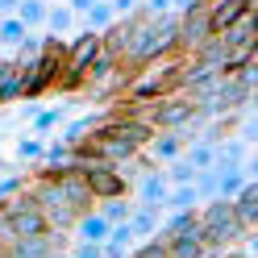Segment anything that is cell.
<instances>
[{
    "mask_svg": "<svg viewBox=\"0 0 258 258\" xmlns=\"http://www.w3.org/2000/svg\"><path fill=\"white\" fill-rule=\"evenodd\" d=\"M179 75H183V58H158L150 62V67H142L134 71V79L125 84V100L129 104H154V100H163V96H175L179 92Z\"/></svg>",
    "mask_w": 258,
    "mask_h": 258,
    "instance_id": "obj_1",
    "label": "cell"
},
{
    "mask_svg": "<svg viewBox=\"0 0 258 258\" xmlns=\"http://www.w3.org/2000/svg\"><path fill=\"white\" fill-rule=\"evenodd\" d=\"M191 117H196V108H191V100L179 96V92L163 96V100H154V104L142 108V121H146L150 129H167V134H171V129H183Z\"/></svg>",
    "mask_w": 258,
    "mask_h": 258,
    "instance_id": "obj_2",
    "label": "cell"
},
{
    "mask_svg": "<svg viewBox=\"0 0 258 258\" xmlns=\"http://www.w3.org/2000/svg\"><path fill=\"white\" fill-rule=\"evenodd\" d=\"M84 183H88V191L96 196V204H104V200H121L125 196V175L112 167V163H96L92 171H84Z\"/></svg>",
    "mask_w": 258,
    "mask_h": 258,
    "instance_id": "obj_3",
    "label": "cell"
},
{
    "mask_svg": "<svg viewBox=\"0 0 258 258\" xmlns=\"http://www.w3.org/2000/svg\"><path fill=\"white\" fill-rule=\"evenodd\" d=\"M175 17H179V38H175V54H191V50H200V46L213 38L204 9H187V13H175Z\"/></svg>",
    "mask_w": 258,
    "mask_h": 258,
    "instance_id": "obj_4",
    "label": "cell"
},
{
    "mask_svg": "<svg viewBox=\"0 0 258 258\" xmlns=\"http://www.w3.org/2000/svg\"><path fill=\"white\" fill-rule=\"evenodd\" d=\"M250 88L241 84V79H233V75H221L217 79V88H213V100H217V112L225 117V112H241V108H250Z\"/></svg>",
    "mask_w": 258,
    "mask_h": 258,
    "instance_id": "obj_5",
    "label": "cell"
},
{
    "mask_svg": "<svg viewBox=\"0 0 258 258\" xmlns=\"http://www.w3.org/2000/svg\"><path fill=\"white\" fill-rule=\"evenodd\" d=\"M246 13H254V0H217L204 17H208V29H213V38H217V34H225L233 21H241Z\"/></svg>",
    "mask_w": 258,
    "mask_h": 258,
    "instance_id": "obj_6",
    "label": "cell"
},
{
    "mask_svg": "<svg viewBox=\"0 0 258 258\" xmlns=\"http://www.w3.org/2000/svg\"><path fill=\"white\" fill-rule=\"evenodd\" d=\"M50 183H58V196H62V204H67L71 213H92L96 208V196L88 191L84 175H62V179H50Z\"/></svg>",
    "mask_w": 258,
    "mask_h": 258,
    "instance_id": "obj_7",
    "label": "cell"
},
{
    "mask_svg": "<svg viewBox=\"0 0 258 258\" xmlns=\"http://www.w3.org/2000/svg\"><path fill=\"white\" fill-rule=\"evenodd\" d=\"M217 38L225 42V50H254V46H258V21H254V13H246L241 21H233Z\"/></svg>",
    "mask_w": 258,
    "mask_h": 258,
    "instance_id": "obj_8",
    "label": "cell"
},
{
    "mask_svg": "<svg viewBox=\"0 0 258 258\" xmlns=\"http://www.w3.org/2000/svg\"><path fill=\"white\" fill-rule=\"evenodd\" d=\"M5 221H9V229H13V241L50 233V229H46V217L38 213V208H25V213H13V217H5Z\"/></svg>",
    "mask_w": 258,
    "mask_h": 258,
    "instance_id": "obj_9",
    "label": "cell"
},
{
    "mask_svg": "<svg viewBox=\"0 0 258 258\" xmlns=\"http://www.w3.org/2000/svg\"><path fill=\"white\" fill-rule=\"evenodd\" d=\"M134 229H129V221H121V225H112L108 229V237L100 241V250H104V258H129L134 254Z\"/></svg>",
    "mask_w": 258,
    "mask_h": 258,
    "instance_id": "obj_10",
    "label": "cell"
},
{
    "mask_svg": "<svg viewBox=\"0 0 258 258\" xmlns=\"http://www.w3.org/2000/svg\"><path fill=\"white\" fill-rule=\"evenodd\" d=\"M229 204H233V217L241 221V229H254V221H258V183L250 179Z\"/></svg>",
    "mask_w": 258,
    "mask_h": 258,
    "instance_id": "obj_11",
    "label": "cell"
},
{
    "mask_svg": "<svg viewBox=\"0 0 258 258\" xmlns=\"http://www.w3.org/2000/svg\"><path fill=\"white\" fill-rule=\"evenodd\" d=\"M183 146H187L183 129H171V134H158V138H150V154L158 158V163H175V158L183 154Z\"/></svg>",
    "mask_w": 258,
    "mask_h": 258,
    "instance_id": "obj_12",
    "label": "cell"
},
{
    "mask_svg": "<svg viewBox=\"0 0 258 258\" xmlns=\"http://www.w3.org/2000/svg\"><path fill=\"white\" fill-rule=\"evenodd\" d=\"M108 229H112V225L92 208V213H79V217H75V229H71V233H75L79 241H104Z\"/></svg>",
    "mask_w": 258,
    "mask_h": 258,
    "instance_id": "obj_13",
    "label": "cell"
},
{
    "mask_svg": "<svg viewBox=\"0 0 258 258\" xmlns=\"http://www.w3.org/2000/svg\"><path fill=\"white\" fill-rule=\"evenodd\" d=\"M187 229H200V217H196V208H183V213H171L163 225H158V241H171V237H179Z\"/></svg>",
    "mask_w": 258,
    "mask_h": 258,
    "instance_id": "obj_14",
    "label": "cell"
},
{
    "mask_svg": "<svg viewBox=\"0 0 258 258\" xmlns=\"http://www.w3.org/2000/svg\"><path fill=\"white\" fill-rule=\"evenodd\" d=\"M100 121H104V117L88 112V117H79V121H71L67 129H62V138H58V142H62V146H71V150H75V146H84V142L96 134V129H100Z\"/></svg>",
    "mask_w": 258,
    "mask_h": 258,
    "instance_id": "obj_15",
    "label": "cell"
},
{
    "mask_svg": "<svg viewBox=\"0 0 258 258\" xmlns=\"http://www.w3.org/2000/svg\"><path fill=\"white\" fill-rule=\"evenodd\" d=\"M204 241H200V229H187L179 237H171L167 241V258H204Z\"/></svg>",
    "mask_w": 258,
    "mask_h": 258,
    "instance_id": "obj_16",
    "label": "cell"
},
{
    "mask_svg": "<svg viewBox=\"0 0 258 258\" xmlns=\"http://www.w3.org/2000/svg\"><path fill=\"white\" fill-rule=\"evenodd\" d=\"M183 163L191 171H208L217 163V142H208V138H196L191 146H183Z\"/></svg>",
    "mask_w": 258,
    "mask_h": 258,
    "instance_id": "obj_17",
    "label": "cell"
},
{
    "mask_svg": "<svg viewBox=\"0 0 258 258\" xmlns=\"http://www.w3.org/2000/svg\"><path fill=\"white\" fill-rule=\"evenodd\" d=\"M167 191H171V183H167V175H163V171H146V175H142V204L163 208Z\"/></svg>",
    "mask_w": 258,
    "mask_h": 258,
    "instance_id": "obj_18",
    "label": "cell"
},
{
    "mask_svg": "<svg viewBox=\"0 0 258 258\" xmlns=\"http://www.w3.org/2000/svg\"><path fill=\"white\" fill-rule=\"evenodd\" d=\"M246 183L250 179H246V171H241V167H217V196L221 200H233Z\"/></svg>",
    "mask_w": 258,
    "mask_h": 258,
    "instance_id": "obj_19",
    "label": "cell"
},
{
    "mask_svg": "<svg viewBox=\"0 0 258 258\" xmlns=\"http://www.w3.org/2000/svg\"><path fill=\"white\" fill-rule=\"evenodd\" d=\"M158 213L163 208H150V204H142L129 213V229H134V237H154L158 233Z\"/></svg>",
    "mask_w": 258,
    "mask_h": 258,
    "instance_id": "obj_20",
    "label": "cell"
},
{
    "mask_svg": "<svg viewBox=\"0 0 258 258\" xmlns=\"http://www.w3.org/2000/svg\"><path fill=\"white\" fill-rule=\"evenodd\" d=\"M46 9H50L46 0H21L13 17H17V21L25 25V29H34V25H46Z\"/></svg>",
    "mask_w": 258,
    "mask_h": 258,
    "instance_id": "obj_21",
    "label": "cell"
},
{
    "mask_svg": "<svg viewBox=\"0 0 258 258\" xmlns=\"http://www.w3.org/2000/svg\"><path fill=\"white\" fill-rule=\"evenodd\" d=\"M112 21H117V17H112V9H108V0H96V5L84 13V25L92 29V34H104V29L112 25Z\"/></svg>",
    "mask_w": 258,
    "mask_h": 258,
    "instance_id": "obj_22",
    "label": "cell"
},
{
    "mask_svg": "<svg viewBox=\"0 0 258 258\" xmlns=\"http://www.w3.org/2000/svg\"><path fill=\"white\" fill-rule=\"evenodd\" d=\"M196 204H200V196H196V187H191V183L171 187L167 200H163V208H171V213H183V208H196Z\"/></svg>",
    "mask_w": 258,
    "mask_h": 258,
    "instance_id": "obj_23",
    "label": "cell"
},
{
    "mask_svg": "<svg viewBox=\"0 0 258 258\" xmlns=\"http://www.w3.org/2000/svg\"><path fill=\"white\" fill-rule=\"evenodd\" d=\"M46 25H50L54 38H62V34L75 25V13H71L67 5H50V9H46Z\"/></svg>",
    "mask_w": 258,
    "mask_h": 258,
    "instance_id": "obj_24",
    "label": "cell"
},
{
    "mask_svg": "<svg viewBox=\"0 0 258 258\" xmlns=\"http://www.w3.org/2000/svg\"><path fill=\"white\" fill-rule=\"evenodd\" d=\"M246 163V142H225V146H217V163L213 167H241Z\"/></svg>",
    "mask_w": 258,
    "mask_h": 258,
    "instance_id": "obj_25",
    "label": "cell"
},
{
    "mask_svg": "<svg viewBox=\"0 0 258 258\" xmlns=\"http://www.w3.org/2000/svg\"><path fill=\"white\" fill-rule=\"evenodd\" d=\"M38 54H42V38L34 34V29H29V34L17 42V58H13V62H17V67H25V62H34Z\"/></svg>",
    "mask_w": 258,
    "mask_h": 258,
    "instance_id": "obj_26",
    "label": "cell"
},
{
    "mask_svg": "<svg viewBox=\"0 0 258 258\" xmlns=\"http://www.w3.org/2000/svg\"><path fill=\"white\" fill-rule=\"evenodd\" d=\"M25 34H29V29H25L17 17H0V46H17Z\"/></svg>",
    "mask_w": 258,
    "mask_h": 258,
    "instance_id": "obj_27",
    "label": "cell"
},
{
    "mask_svg": "<svg viewBox=\"0 0 258 258\" xmlns=\"http://www.w3.org/2000/svg\"><path fill=\"white\" fill-rule=\"evenodd\" d=\"M96 213H100L108 225H121V221H129V213H134V208H129L125 196H121V200H104V208H96Z\"/></svg>",
    "mask_w": 258,
    "mask_h": 258,
    "instance_id": "obj_28",
    "label": "cell"
},
{
    "mask_svg": "<svg viewBox=\"0 0 258 258\" xmlns=\"http://www.w3.org/2000/svg\"><path fill=\"white\" fill-rule=\"evenodd\" d=\"M191 179H196V171H191V167L183 163V154H179V158L171 163V171H167V183H171V187H183V183H191Z\"/></svg>",
    "mask_w": 258,
    "mask_h": 258,
    "instance_id": "obj_29",
    "label": "cell"
},
{
    "mask_svg": "<svg viewBox=\"0 0 258 258\" xmlns=\"http://www.w3.org/2000/svg\"><path fill=\"white\" fill-rule=\"evenodd\" d=\"M25 96V88H21V67H17V75H9L5 84H0V104H13V100H21Z\"/></svg>",
    "mask_w": 258,
    "mask_h": 258,
    "instance_id": "obj_30",
    "label": "cell"
},
{
    "mask_svg": "<svg viewBox=\"0 0 258 258\" xmlns=\"http://www.w3.org/2000/svg\"><path fill=\"white\" fill-rule=\"evenodd\" d=\"M62 117H67V108H46V112H38V117H34V138L46 134V129H54Z\"/></svg>",
    "mask_w": 258,
    "mask_h": 258,
    "instance_id": "obj_31",
    "label": "cell"
},
{
    "mask_svg": "<svg viewBox=\"0 0 258 258\" xmlns=\"http://www.w3.org/2000/svg\"><path fill=\"white\" fill-rule=\"evenodd\" d=\"M42 138H21L17 142V158H21V163H38V158H42Z\"/></svg>",
    "mask_w": 258,
    "mask_h": 258,
    "instance_id": "obj_32",
    "label": "cell"
},
{
    "mask_svg": "<svg viewBox=\"0 0 258 258\" xmlns=\"http://www.w3.org/2000/svg\"><path fill=\"white\" fill-rule=\"evenodd\" d=\"M138 13H142L146 21H158V17H167V13H171V0H142Z\"/></svg>",
    "mask_w": 258,
    "mask_h": 258,
    "instance_id": "obj_33",
    "label": "cell"
},
{
    "mask_svg": "<svg viewBox=\"0 0 258 258\" xmlns=\"http://www.w3.org/2000/svg\"><path fill=\"white\" fill-rule=\"evenodd\" d=\"M129 258H167V241H158V237H150L146 246H138Z\"/></svg>",
    "mask_w": 258,
    "mask_h": 258,
    "instance_id": "obj_34",
    "label": "cell"
},
{
    "mask_svg": "<svg viewBox=\"0 0 258 258\" xmlns=\"http://www.w3.org/2000/svg\"><path fill=\"white\" fill-rule=\"evenodd\" d=\"M67 254H71V258H104L100 241H75V246H71Z\"/></svg>",
    "mask_w": 258,
    "mask_h": 258,
    "instance_id": "obj_35",
    "label": "cell"
},
{
    "mask_svg": "<svg viewBox=\"0 0 258 258\" xmlns=\"http://www.w3.org/2000/svg\"><path fill=\"white\" fill-rule=\"evenodd\" d=\"M25 183H29L25 175H9V179H0V204H5L9 196H17V191H21Z\"/></svg>",
    "mask_w": 258,
    "mask_h": 258,
    "instance_id": "obj_36",
    "label": "cell"
},
{
    "mask_svg": "<svg viewBox=\"0 0 258 258\" xmlns=\"http://www.w3.org/2000/svg\"><path fill=\"white\" fill-rule=\"evenodd\" d=\"M142 5V0H108V9H112V17H129V13H134Z\"/></svg>",
    "mask_w": 258,
    "mask_h": 258,
    "instance_id": "obj_37",
    "label": "cell"
},
{
    "mask_svg": "<svg viewBox=\"0 0 258 258\" xmlns=\"http://www.w3.org/2000/svg\"><path fill=\"white\" fill-rule=\"evenodd\" d=\"M9 75H17V62H13V58H0V84H5Z\"/></svg>",
    "mask_w": 258,
    "mask_h": 258,
    "instance_id": "obj_38",
    "label": "cell"
},
{
    "mask_svg": "<svg viewBox=\"0 0 258 258\" xmlns=\"http://www.w3.org/2000/svg\"><path fill=\"white\" fill-rule=\"evenodd\" d=\"M92 5H96V0H67V9H71V13H79V17H84Z\"/></svg>",
    "mask_w": 258,
    "mask_h": 258,
    "instance_id": "obj_39",
    "label": "cell"
},
{
    "mask_svg": "<svg viewBox=\"0 0 258 258\" xmlns=\"http://www.w3.org/2000/svg\"><path fill=\"white\" fill-rule=\"evenodd\" d=\"M17 5H21V0H0V17H13V13H17Z\"/></svg>",
    "mask_w": 258,
    "mask_h": 258,
    "instance_id": "obj_40",
    "label": "cell"
},
{
    "mask_svg": "<svg viewBox=\"0 0 258 258\" xmlns=\"http://www.w3.org/2000/svg\"><path fill=\"white\" fill-rule=\"evenodd\" d=\"M191 9V0H171V13H187Z\"/></svg>",
    "mask_w": 258,
    "mask_h": 258,
    "instance_id": "obj_41",
    "label": "cell"
},
{
    "mask_svg": "<svg viewBox=\"0 0 258 258\" xmlns=\"http://www.w3.org/2000/svg\"><path fill=\"white\" fill-rule=\"evenodd\" d=\"M46 258H71L67 250H50V254H46Z\"/></svg>",
    "mask_w": 258,
    "mask_h": 258,
    "instance_id": "obj_42",
    "label": "cell"
},
{
    "mask_svg": "<svg viewBox=\"0 0 258 258\" xmlns=\"http://www.w3.org/2000/svg\"><path fill=\"white\" fill-rule=\"evenodd\" d=\"M0 258H5V250H0Z\"/></svg>",
    "mask_w": 258,
    "mask_h": 258,
    "instance_id": "obj_43",
    "label": "cell"
},
{
    "mask_svg": "<svg viewBox=\"0 0 258 258\" xmlns=\"http://www.w3.org/2000/svg\"><path fill=\"white\" fill-rule=\"evenodd\" d=\"M5 258H13V254H5Z\"/></svg>",
    "mask_w": 258,
    "mask_h": 258,
    "instance_id": "obj_44",
    "label": "cell"
}]
</instances>
